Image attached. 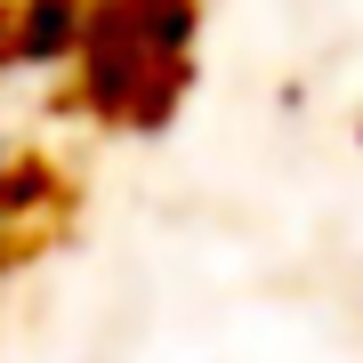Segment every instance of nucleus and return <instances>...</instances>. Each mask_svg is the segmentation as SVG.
Listing matches in <instances>:
<instances>
[{
    "mask_svg": "<svg viewBox=\"0 0 363 363\" xmlns=\"http://www.w3.org/2000/svg\"><path fill=\"white\" fill-rule=\"evenodd\" d=\"M25 218H40V169H33V154L9 145V130H0V242Z\"/></svg>",
    "mask_w": 363,
    "mask_h": 363,
    "instance_id": "f257e3e1",
    "label": "nucleus"
}]
</instances>
